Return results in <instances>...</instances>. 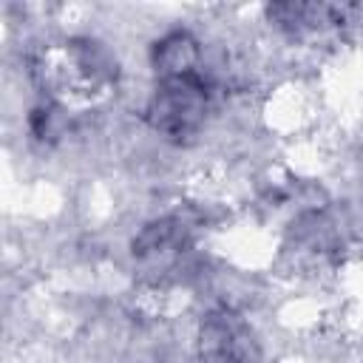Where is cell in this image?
I'll use <instances>...</instances> for the list:
<instances>
[{"mask_svg": "<svg viewBox=\"0 0 363 363\" xmlns=\"http://www.w3.org/2000/svg\"><path fill=\"white\" fill-rule=\"evenodd\" d=\"M150 65H153L156 79L207 71V65H204V45H201V40L193 31L173 28V31L162 34L153 43V48H150Z\"/></svg>", "mask_w": 363, "mask_h": 363, "instance_id": "7a4b0ae2", "label": "cell"}, {"mask_svg": "<svg viewBox=\"0 0 363 363\" xmlns=\"http://www.w3.org/2000/svg\"><path fill=\"white\" fill-rule=\"evenodd\" d=\"M216 91L218 85L210 71L162 77L147 94L145 119L159 136L170 142H187L204 130L216 108Z\"/></svg>", "mask_w": 363, "mask_h": 363, "instance_id": "6da1fadb", "label": "cell"}]
</instances>
